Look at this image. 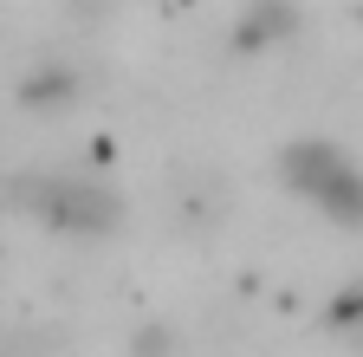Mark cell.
<instances>
[{
  "label": "cell",
  "mask_w": 363,
  "mask_h": 357,
  "mask_svg": "<svg viewBox=\"0 0 363 357\" xmlns=\"http://www.w3.org/2000/svg\"><path fill=\"white\" fill-rule=\"evenodd\" d=\"M292 169V189L305 195V202H318L331 221H344V228H357L363 221V169L344 156V150H331V143H298L292 156H286Z\"/></svg>",
  "instance_id": "6da1fadb"
}]
</instances>
